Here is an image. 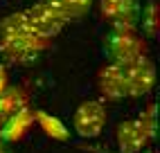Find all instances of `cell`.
<instances>
[{"label":"cell","instance_id":"cell-1","mask_svg":"<svg viewBox=\"0 0 160 153\" xmlns=\"http://www.w3.org/2000/svg\"><path fill=\"white\" fill-rule=\"evenodd\" d=\"M50 41L32 32L25 12H14L0 23V54L12 63H32L48 47Z\"/></svg>","mask_w":160,"mask_h":153},{"label":"cell","instance_id":"cell-2","mask_svg":"<svg viewBox=\"0 0 160 153\" xmlns=\"http://www.w3.org/2000/svg\"><path fill=\"white\" fill-rule=\"evenodd\" d=\"M104 54L108 63L115 65H129L140 57H147V41L138 29H115L104 38Z\"/></svg>","mask_w":160,"mask_h":153},{"label":"cell","instance_id":"cell-3","mask_svg":"<svg viewBox=\"0 0 160 153\" xmlns=\"http://www.w3.org/2000/svg\"><path fill=\"white\" fill-rule=\"evenodd\" d=\"M25 16H27V23H29L32 32L43 41L54 38L68 23V18L52 2H48V0H38L34 7H29L25 12Z\"/></svg>","mask_w":160,"mask_h":153},{"label":"cell","instance_id":"cell-4","mask_svg":"<svg viewBox=\"0 0 160 153\" xmlns=\"http://www.w3.org/2000/svg\"><path fill=\"white\" fill-rule=\"evenodd\" d=\"M104 126H106V108L102 101L86 99L77 106L74 117H72V128L79 137H83V140L99 137Z\"/></svg>","mask_w":160,"mask_h":153},{"label":"cell","instance_id":"cell-5","mask_svg":"<svg viewBox=\"0 0 160 153\" xmlns=\"http://www.w3.org/2000/svg\"><path fill=\"white\" fill-rule=\"evenodd\" d=\"M99 12L115 29H138L140 23L138 0H99Z\"/></svg>","mask_w":160,"mask_h":153},{"label":"cell","instance_id":"cell-6","mask_svg":"<svg viewBox=\"0 0 160 153\" xmlns=\"http://www.w3.org/2000/svg\"><path fill=\"white\" fill-rule=\"evenodd\" d=\"M126 86H129V97H144L151 92L156 83V65L151 63L149 57H140L138 61L122 65Z\"/></svg>","mask_w":160,"mask_h":153},{"label":"cell","instance_id":"cell-7","mask_svg":"<svg viewBox=\"0 0 160 153\" xmlns=\"http://www.w3.org/2000/svg\"><path fill=\"white\" fill-rule=\"evenodd\" d=\"M97 88L106 99H124L129 97V86H126V76H124V68L115 63H106L97 74Z\"/></svg>","mask_w":160,"mask_h":153},{"label":"cell","instance_id":"cell-8","mask_svg":"<svg viewBox=\"0 0 160 153\" xmlns=\"http://www.w3.org/2000/svg\"><path fill=\"white\" fill-rule=\"evenodd\" d=\"M117 146H120V153H142L147 149V144L151 140H149L147 131L142 128L140 119H126L117 126Z\"/></svg>","mask_w":160,"mask_h":153},{"label":"cell","instance_id":"cell-9","mask_svg":"<svg viewBox=\"0 0 160 153\" xmlns=\"http://www.w3.org/2000/svg\"><path fill=\"white\" fill-rule=\"evenodd\" d=\"M34 126V113L29 108L14 113L12 117H7L2 124H0V137H2L7 144L9 142H18L27 135V131Z\"/></svg>","mask_w":160,"mask_h":153},{"label":"cell","instance_id":"cell-10","mask_svg":"<svg viewBox=\"0 0 160 153\" xmlns=\"http://www.w3.org/2000/svg\"><path fill=\"white\" fill-rule=\"evenodd\" d=\"M27 108V92L20 86H7V88L0 92V124L5 122L7 117H12L14 113Z\"/></svg>","mask_w":160,"mask_h":153},{"label":"cell","instance_id":"cell-11","mask_svg":"<svg viewBox=\"0 0 160 153\" xmlns=\"http://www.w3.org/2000/svg\"><path fill=\"white\" fill-rule=\"evenodd\" d=\"M34 124H38L50 137H54V140H68L70 137V131L66 128V124H63L61 119L43 113V111H34Z\"/></svg>","mask_w":160,"mask_h":153},{"label":"cell","instance_id":"cell-12","mask_svg":"<svg viewBox=\"0 0 160 153\" xmlns=\"http://www.w3.org/2000/svg\"><path fill=\"white\" fill-rule=\"evenodd\" d=\"M48 2H52L59 12L68 18V23L74 18H81V16H86L90 12V7H92V0H48Z\"/></svg>","mask_w":160,"mask_h":153},{"label":"cell","instance_id":"cell-13","mask_svg":"<svg viewBox=\"0 0 160 153\" xmlns=\"http://www.w3.org/2000/svg\"><path fill=\"white\" fill-rule=\"evenodd\" d=\"M138 29H142V34L153 38L158 34V5L156 0H149L147 7L140 9V23H138Z\"/></svg>","mask_w":160,"mask_h":153},{"label":"cell","instance_id":"cell-14","mask_svg":"<svg viewBox=\"0 0 160 153\" xmlns=\"http://www.w3.org/2000/svg\"><path fill=\"white\" fill-rule=\"evenodd\" d=\"M140 119V124H142V128L147 131V135H149V140H156V104H149L147 106V111L138 117Z\"/></svg>","mask_w":160,"mask_h":153},{"label":"cell","instance_id":"cell-15","mask_svg":"<svg viewBox=\"0 0 160 153\" xmlns=\"http://www.w3.org/2000/svg\"><path fill=\"white\" fill-rule=\"evenodd\" d=\"M7 70H5V65H0V92H2L5 88H7Z\"/></svg>","mask_w":160,"mask_h":153},{"label":"cell","instance_id":"cell-16","mask_svg":"<svg viewBox=\"0 0 160 153\" xmlns=\"http://www.w3.org/2000/svg\"><path fill=\"white\" fill-rule=\"evenodd\" d=\"M0 153H12V151H9V144H7L2 137H0Z\"/></svg>","mask_w":160,"mask_h":153},{"label":"cell","instance_id":"cell-17","mask_svg":"<svg viewBox=\"0 0 160 153\" xmlns=\"http://www.w3.org/2000/svg\"><path fill=\"white\" fill-rule=\"evenodd\" d=\"M142 153H156V151H142Z\"/></svg>","mask_w":160,"mask_h":153}]
</instances>
